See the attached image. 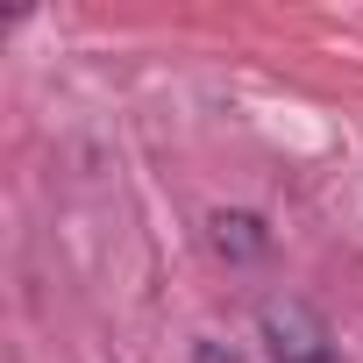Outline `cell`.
<instances>
[{"label": "cell", "instance_id": "cell-1", "mask_svg": "<svg viewBox=\"0 0 363 363\" xmlns=\"http://www.w3.org/2000/svg\"><path fill=\"white\" fill-rule=\"evenodd\" d=\"M257 335H264L271 363H335V335L299 292H271L257 306Z\"/></svg>", "mask_w": 363, "mask_h": 363}, {"label": "cell", "instance_id": "cell-2", "mask_svg": "<svg viewBox=\"0 0 363 363\" xmlns=\"http://www.w3.org/2000/svg\"><path fill=\"white\" fill-rule=\"evenodd\" d=\"M207 242H214L228 264H257V257L271 250V228H264V214H250V207H214V214H207Z\"/></svg>", "mask_w": 363, "mask_h": 363}]
</instances>
